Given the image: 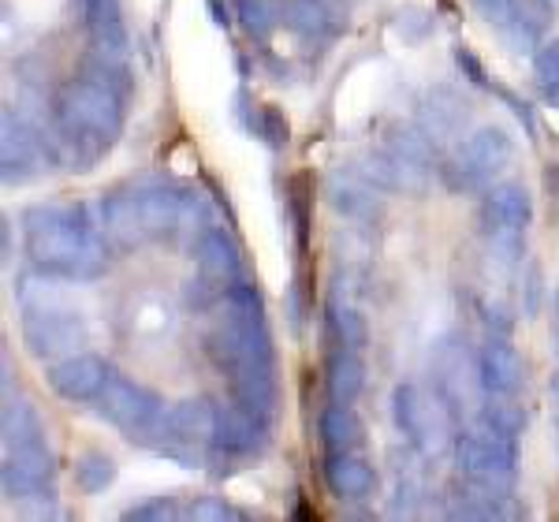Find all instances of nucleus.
Masks as SVG:
<instances>
[{
	"mask_svg": "<svg viewBox=\"0 0 559 522\" xmlns=\"http://www.w3.org/2000/svg\"><path fill=\"white\" fill-rule=\"evenodd\" d=\"M373 482H377L373 466L350 452H332L329 463H324V485H329V493L340 500L369 497V493H373Z\"/></svg>",
	"mask_w": 559,
	"mask_h": 522,
	"instance_id": "obj_23",
	"label": "nucleus"
},
{
	"mask_svg": "<svg viewBox=\"0 0 559 522\" xmlns=\"http://www.w3.org/2000/svg\"><path fill=\"white\" fill-rule=\"evenodd\" d=\"M83 20L90 26L94 57L108 60V64H123V60H128V26L120 20L116 0H94Z\"/></svg>",
	"mask_w": 559,
	"mask_h": 522,
	"instance_id": "obj_18",
	"label": "nucleus"
},
{
	"mask_svg": "<svg viewBox=\"0 0 559 522\" xmlns=\"http://www.w3.org/2000/svg\"><path fill=\"white\" fill-rule=\"evenodd\" d=\"M205 351L224 373L239 370V366H254V363H273V344H269L265 321H236L224 318V325L210 332Z\"/></svg>",
	"mask_w": 559,
	"mask_h": 522,
	"instance_id": "obj_7",
	"label": "nucleus"
},
{
	"mask_svg": "<svg viewBox=\"0 0 559 522\" xmlns=\"http://www.w3.org/2000/svg\"><path fill=\"white\" fill-rule=\"evenodd\" d=\"M183 511L179 508H173L165 497L160 500H153V503H146V508H134V511H128V519H179Z\"/></svg>",
	"mask_w": 559,
	"mask_h": 522,
	"instance_id": "obj_42",
	"label": "nucleus"
},
{
	"mask_svg": "<svg viewBox=\"0 0 559 522\" xmlns=\"http://www.w3.org/2000/svg\"><path fill=\"white\" fill-rule=\"evenodd\" d=\"M239 20L250 31V38L265 41V38H273V31L284 23V15H280L276 0H239Z\"/></svg>",
	"mask_w": 559,
	"mask_h": 522,
	"instance_id": "obj_31",
	"label": "nucleus"
},
{
	"mask_svg": "<svg viewBox=\"0 0 559 522\" xmlns=\"http://www.w3.org/2000/svg\"><path fill=\"white\" fill-rule=\"evenodd\" d=\"M26 228V254L52 273L90 281L105 273V242L86 224L83 210L68 205H34L23 217Z\"/></svg>",
	"mask_w": 559,
	"mask_h": 522,
	"instance_id": "obj_2",
	"label": "nucleus"
},
{
	"mask_svg": "<svg viewBox=\"0 0 559 522\" xmlns=\"http://www.w3.org/2000/svg\"><path fill=\"white\" fill-rule=\"evenodd\" d=\"M90 4H94V0H79V12L86 15V12H90Z\"/></svg>",
	"mask_w": 559,
	"mask_h": 522,
	"instance_id": "obj_44",
	"label": "nucleus"
},
{
	"mask_svg": "<svg viewBox=\"0 0 559 522\" xmlns=\"http://www.w3.org/2000/svg\"><path fill=\"white\" fill-rule=\"evenodd\" d=\"M123 128L120 90L97 79H71L57 94V146L71 165H94Z\"/></svg>",
	"mask_w": 559,
	"mask_h": 522,
	"instance_id": "obj_1",
	"label": "nucleus"
},
{
	"mask_svg": "<svg viewBox=\"0 0 559 522\" xmlns=\"http://www.w3.org/2000/svg\"><path fill=\"white\" fill-rule=\"evenodd\" d=\"M485 418L492 422V426H500V429H508V434H519L522 429V411L519 407H511V403H492L489 411H485Z\"/></svg>",
	"mask_w": 559,
	"mask_h": 522,
	"instance_id": "obj_40",
	"label": "nucleus"
},
{
	"mask_svg": "<svg viewBox=\"0 0 559 522\" xmlns=\"http://www.w3.org/2000/svg\"><path fill=\"white\" fill-rule=\"evenodd\" d=\"M64 284L52 281V276L41 273H26L20 281V302L26 313H45V310H64Z\"/></svg>",
	"mask_w": 559,
	"mask_h": 522,
	"instance_id": "obj_30",
	"label": "nucleus"
},
{
	"mask_svg": "<svg viewBox=\"0 0 559 522\" xmlns=\"http://www.w3.org/2000/svg\"><path fill=\"white\" fill-rule=\"evenodd\" d=\"M102 228L116 247H139L146 242V224H142L139 194H116L102 205Z\"/></svg>",
	"mask_w": 559,
	"mask_h": 522,
	"instance_id": "obj_24",
	"label": "nucleus"
},
{
	"mask_svg": "<svg viewBox=\"0 0 559 522\" xmlns=\"http://www.w3.org/2000/svg\"><path fill=\"white\" fill-rule=\"evenodd\" d=\"M0 434H4V448L26 444V440H41V418H38V411H34V403L4 395V411H0Z\"/></svg>",
	"mask_w": 559,
	"mask_h": 522,
	"instance_id": "obj_29",
	"label": "nucleus"
},
{
	"mask_svg": "<svg viewBox=\"0 0 559 522\" xmlns=\"http://www.w3.org/2000/svg\"><path fill=\"white\" fill-rule=\"evenodd\" d=\"M329 325L336 332V340L350 351L366 347L369 340V329H366V318L355 310V306H340V302H329Z\"/></svg>",
	"mask_w": 559,
	"mask_h": 522,
	"instance_id": "obj_32",
	"label": "nucleus"
},
{
	"mask_svg": "<svg viewBox=\"0 0 559 522\" xmlns=\"http://www.w3.org/2000/svg\"><path fill=\"white\" fill-rule=\"evenodd\" d=\"M519 20L534 23L537 31L552 20V0H519Z\"/></svg>",
	"mask_w": 559,
	"mask_h": 522,
	"instance_id": "obj_41",
	"label": "nucleus"
},
{
	"mask_svg": "<svg viewBox=\"0 0 559 522\" xmlns=\"http://www.w3.org/2000/svg\"><path fill=\"white\" fill-rule=\"evenodd\" d=\"M160 434L173 440V444H191V448L213 444L216 407L205 400V395H194V400L176 403V407L165 414V429H160Z\"/></svg>",
	"mask_w": 559,
	"mask_h": 522,
	"instance_id": "obj_15",
	"label": "nucleus"
},
{
	"mask_svg": "<svg viewBox=\"0 0 559 522\" xmlns=\"http://www.w3.org/2000/svg\"><path fill=\"white\" fill-rule=\"evenodd\" d=\"M265 437V418H258L254 411H247L242 403L236 407H216V434L213 444L228 455H250L261 448Z\"/></svg>",
	"mask_w": 559,
	"mask_h": 522,
	"instance_id": "obj_17",
	"label": "nucleus"
},
{
	"mask_svg": "<svg viewBox=\"0 0 559 522\" xmlns=\"http://www.w3.org/2000/svg\"><path fill=\"white\" fill-rule=\"evenodd\" d=\"M187 519H194V522H239L242 511H236L231 503H224L221 497H202L191 511H187Z\"/></svg>",
	"mask_w": 559,
	"mask_h": 522,
	"instance_id": "obj_37",
	"label": "nucleus"
},
{
	"mask_svg": "<svg viewBox=\"0 0 559 522\" xmlns=\"http://www.w3.org/2000/svg\"><path fill=\"white\" fill-rule=\"evenodd\" d=\"M280 15H284L287 31L299 34V38H329V34L336 31L324 0H284Z\"/></svg>",
	"mask_w": 559,
	"mask_h": 522,
	"instance_id": "obj_26",
	"label": "nucleus"
},
{
	"mask_svg": "<svg viewBox=\"0 0 559 522\" xmlns=\"http://www.w3.org/2000/svg\"><path fill=\"white\" fill-rule=\"evenodd\" d=\"M258 134L265 142H273V146H284V142H287V120L280 116V109H273V105H265V109H261Z\"/></svg>",
	"mask_w": 559,
	"mask_h": 522,
	"instance_id": "obj_39",
	"label": "nucleus"
},
{
	"mask_svg": "<svg viewBox=\"0 0 559 522\" xmlns=\"http://www.w3.org/2000/svg\"><path fill=\"white\" fill-rule=\"evenodd\" d=\"M324 384H329V395L336 403H355L358 395H362V389H366V366H362V358H358L350 347L340 351V355H332Z\"/></svg>",
	"mask_w": 559,
	"mask_h": 522,
	"instance_id": "obj_28",
	"label": "nucleus"
},
{
	"mask_svg": "<svg viewBox=\"0 0 559 522\" xmlns=\"http://www.w3.org/2000/svg\"><path fill=\"white\" fill-rule=\"evenodd\" d=\"M194 261H198V273H202L210 284H236V276H239V269H242L239 247L231 242V236L224 228L198 232Z\"/></svg>",
	"mask_w": 559,
	"mask_h": 522,
	"instance_id": "obj_16",
	"label": "nucleus"
},
{
	"mask_svg": "<svg viewBox=\"0 0 559 522\" xmlns=\"http://www.w3.org/2000/svg\"><path fill=\"white\" fill-rule=\"evenodd\" d=\"M139 210H142V224H146L150 239L168 236V232L179 228V217H183V194L165 191V187L139 191Z\"/></svg>",
	"mask_w": 559,
	"mask_h": 522,
	"instance_id": "obj_25",
	"label": "nucleus"
},
{
	"mask_svg": "<svg viewBox=\"0 0 559 522\" xmlns=\"http://www.w3.org/2000/svg\"><path fill=\"white\" fill-rule=\"evenodd\" d=\"M530 217H534V202H530L526 187L519 183H500L481 198V228L503 250H519Z\"/></svg>",
	"mask_w": 559,
	"mask_h": 522,
	"instance_id": "obj_8",
	"label": "nucleus"
},
{
	"mask_svg": "<svg viewBox=\"0 0 559 522\" xmlns=\"http://www.w3.org/2000/svg\"><path fill=\"white\" fill-rule=\"evenodd\" d=\"M97 403H102L105 418L131 437H146V434H160V429H165V411H160L157 395L120 373H108Z\"/></svg>",
	"mask_w": 559,
	"mask_h": 522,
	"instance_id": "obj_6",
	"label": "nucleus"
},
{
	"mask_svg": "<svg viewBox=\"0 0 559 522\" xmlns=\"http://www.w3.org/2000/svg\"><path fill=\"white\" fill-rule=\"evenodd\" d=\"M321 440L329 452H355L362 444V422L355 418L350 403H336V407L321 411Z\"/></svg>",
	"mask_w": 559,
	"mask_h": 522,
	"instance_id": "obj_27",
	"label": "nucleus"
},
{
	"mask_svg": "<svg viewBox=\"0 0 559 522\" xmlns=\"http://www.w3.org/2000/svg\"><path fill=\"white\" fill-rule=\"evenodd\" d=\"M388 157L395 161V176H400V191L403 194H421L429 183V168H432V142L421 131L411 128H392L384 142Z\"/></svg>",
	"mask_w": 559,
	"mask_h": 522,
	"instance_id": "obj_11",
	"label": "nucleus"
},
{
	"mask_svg": "<svg viewBox=\"0 0 559 522\" xmlns=\"http://www.w3.org/2000/svg\"><path fill=\"white\" fill-rule=\"evenodd\" d=\"M466 344H444L437 351V377H440V395H444V403H452V407H463V403L474 400L477 389H485L481 384V370H471V363H466Z\"/></svg>",
	"mask_w": 559,
	"mask_h": 522,
	"instance_id": "obj_21",
	"label": "nucleus"
},
{
	"mask_svg": "<svg viewBox=\"0 0 559 522\" xmlns=\"http://www.w3.org/2000/svg\"><path fill=\"white\" fill-rule=\"evenodd\" d=\"M231 381V395L236 403H242L247 411H254L258 418H273L276 407V377H273V363H254V366H239V370L228 373Z\"/></svg>",
	"mask_w": 559,
	"mask_h": 522,
	"instance_id": "obj_22",
	"label": "nucleus"
},
{
	"mask_svg": "<svg viewBox=\"0 0 559 522\" xmlns=\"http://www.w3.org/2000/svg\"><path fill=\"white\" fill-rule=\"evenodd\" d=\"M324 194H329L332 210L344 217H373L377 213V187L358 168H332L324 179Z\"/></svg>",
	"mask_w": 559,
	"mask_h": 522,
	"instance_id": "obj_20",
	"label": "nucleus"
},
{
	"mask_svg": "<svg viewBox=\"0 0 559 522\" xmlns=\"http://www.w3.org/2000/svg\"><path fill=\"white\" fill-rule=\"evenodd\" d=\"M511 161V139L500 128H477L466 134L459 146L444 157V176L448 191L455 194H477L481 187L492 183V176H500Z\"/></svg>",
	"mask_w": 559,
	"mask_h": 522,
	"instance_id": "obj_3",
	"label": "nucleus"
},
{
	"mask_svg": "<svg viewBox=\"0 0 559 522\" xmlns=\"http://www.w3.org/2000/svg\"><path fill=\"white\" fill-rule=\"evenodd\" d=\"M83 340H86V325L68 310L26 313V321H23V344L38 358L71 355L75 347H83Z\"/></svg>",
	"mask_w": 559,
	"mask_h": 522,
	"instance_id": "obj_9",
	"label": "nucleus"
},
{
	"mask_svg": "<svg viewBox=\"0 0 559 522\" xmlns=\"http://www.w3.org/2000/svg\"><path fill=\"white\" fill-rule=\"evenodd\" d=\"M534 75H537V86L545 90V97L559 94V41L540 45V52L534 57Z\"/></svg>",
	"mask_w": 559,
	"mask_h": 522,
	"instance_id": "obj_36",
	"label": "nucleus"
},
{
	"mask_svg": "<svg viewBox=\"0 0 559 522\" xmlns=\"http://www.w3.org/2000/svg\"><path fill=\"white\" fill-rule=\"evenodd\" d=\"M355 168H358V173H362L373 187H381V191H400L395 161L388 157V150H381V153H362V157L355 161Z\"/></svg>",
	"mask_w": 559,
	"mask_h": 522,
	"instance_id": "obj_35",
	"label": "nucleus"
},
{
	"mask_svg": "<svg viewBox=\"0 0 559 522\" xmlns=\"http://www.w3.org/2000/svg\"><path fill=\"white\" fill-rule=\"evenodd\" d=\"M224 313L236 321H265L261 295L250 284H231L228 292H224Z\"/></svg>",
	"mask_w": 559,
	"mask_h": 522,
	"instance_id": "obj_34",
	"label": "nucleus"
},
{
	"mask_svg": "<svg viewBox=\"0 0 559 522\" xmlns=\"http://www.w3.org/2000/svg\"><path fill=\"white\" fill-rule=\"evenodd\" d=\"M41 161H45V142L26 128L23 120L4 112V120H0V165H4V183H23L26 176L38 173Z\"/></svg>",
	"mask_w": 559,
	"mask_h": 522,
	"instance_id": "obj_13",
	"label": "nucleus"
},
{
	"mask_svg": "<svg viewBox=\"0 0 559 522\" xmlns=\"http://www.w3.org/2000/svg\"><path fill=\"white\" fill-rule=\"evenodd\" d=\"M466 120H471V105L448 86L429 90V94L418 102V128L432 146H444V142L459 139L466 128Z\"/></svg>",
	"mask_w": 559,
	"mask_h": 522,
	"instance_id": "obj_12",
	"label": "nucleus"
},
{
	"mask_svg": "<svg viewBox=\"0 0 559 522\" xmlns=\"http://www.w3.org/2000/svg\"><path fill=\"white\" fill-rule=\"evenodd\" d=\"M474 8L481 12V20L496 23L500 31L519 20V0H474Z\"/></svg>",
	"mask_w": 559,
	"mask_h": 522,
	"instance_id": "obj_38",
	"label": "nucleus"
},
{
	"mask_svg": "<svg viewBox=\"0 0 559 522\" xmlns=\"http://www.w3.org/2000/svg\"><path fill=\"white\" fill-rule=\"evenodd\" d=\"M210 12H213V20L221 23V26H228V8H221V0H210Z\"/></svg>",
	"mask_w": 559,
	"mask_h": 522,
	"instance_id": "obj_43",
	"label": "nucleus"
},
{
	"mask_svg": "<svg viewBox=\"0 0 559 522\" xmlns=\"http://www.w3.org/2000/svg\"><path fill=\"white\" fill-rule=\"evenodd\" d=\"M477 370H481V384L485 392L500 395V400H511L519 389H522V358L519 351L503 340H489L477 355Z\"/></svg>",
	"mask_w": 559,
	"mask_h": 522,
	"instance_id": "obj_19",
	"label": "nucleus"
},
{
	"mask_svg": "<svg viewBox=\"0 0 559 522\" xmlns=\"http://www.w3.org/2000/svg\"><path fill=\"white\" fill-rule=\"evenodd\" d=\"M108 381V366L97 355H68L64 363H57L49 370V384L57 395H64L71 403H83L102 395Z\"/></svg>",
	"mask_w": 559,
	"mask_h": 522,
	"instance_id": "obj_14",
	"label": "nucleus"
},
{
	"mask_svg": "<svg viewBox=\"0 0 559 522\" xmlns=\"http://www.w3.org/2000/svg\"><path fill=\"white\" fill-rule=\"evenodd\" d=\"M552 395H556V403H559V377H556V384H552Z\"/></svg>",
	"mask_w": 559,
	"mask_h": 522,
	"instance_id": "obj_45",
	"label": "nucleus"
},
{
	"mask_svg": "<svg viewBox=\"0 0 559 522\" xmlns=\"http://www.w3.org/2000/svg\"><path fill=\"white\" fill-rule=\"evenodd\" d=\"M455 459L459 471L474 482H489V485H503L508 489L511 478H515V434L492 426L489 418L481 426H474L471 434L459 437L455 444Z\"/></svg>",
	"mask_w": 559,
	"mask_h": 522,
	"instance_id": "obj_5",
	"label": "nucleus"
},
{
	"mask_svg": "<svg viewBox=\"0 0 559 522\" xmlns=\"http://www.w3.org/2000/svg\"><path fill=\"white\" fill-rule=\"evenodd\" d=\"M392 411H395V426L403 429V437L418 448L421 455H444L452 448V418H448L444 395L432 400L421 384H400L392 395Z\"/></svg>",
	"mask_w": 559,
	"mask_h": 522,
	"instance_id": "obj_4",
	"label": "nucleus"
},
{
	"mask_svg": "<svg viewBox=\"0 0 559 522\" xmlns=\"http://www.w3.org/2000/svg\"><path fill=\"white\" fill-rule=\"evenodd\" d=\"M52 478V455L45 448V440H26V444L4 448V471H0V482H4L8 497H41L45 485Z\"/></svg>",
	"mask_w": 559,
	"mask_h": 522,
	"instance_id": "obj_10",
	"label": "nucleus"
},
{
	"mask_svg": "<svg viewBox=\"0 0 559 522\" xmlns=\"http://www.w3.org/2000/svg\"><path fill=\"white\" fill-rule=\"evenodd\" d=\"M556 340H559V329H556Z\"/></svg>",
	"mask_w": 559,
	"mask_h": 522,
	"instance_id": "obj_47",
	"label": "nucleus"
},
{
	"mask_svg": "<svg viewBox=\"0 0 559 522\" xmlns=\"http://www.w3.org/2000/svg\"><path fill=\"white\" fill-rule=\"evenodd\" d=\"M112 478H116V463L102 452H86L75 463V482L83 485L86 493H102Z\"/></svg>",
	"mask_w": 559,
	"mask_h": 522,
	"instance_id": "obj_33",
	"label": "nucleus"
},
{
	"mask_svg": "<svg viewBox=\"0 0 559 522\" xmlns=\"http://www.w3.org/2000/svg\"><path fill=\"white\" fill-rule=\"evenodd\" d=\"M552 102H556V105H559V94H556V97H552Z\"/></svg>",
	"mask_w": 559,
	"mask_h": 522,
	"instance_id": "obj_46",
	"label": "nucleus"
}]
</instances>
